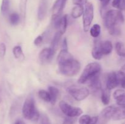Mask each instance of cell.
I'll return each instance as SVG.
<instances>
[{
  "instance_id": "1",
  "label": "cell",
  "mask_w": 125,
  "mask_h": 124,
  "mask_svg": "<svg viewBox=\"0 0 125 124\" xmlns=\"http://www.w3.org/2000/svg\"><path fill=\"white\" fill-rule=\"evenodd\" d=\"M59 70L62 75L73 77L81 70V64L73 58L68 50L62 49L57 57Z\"/></svg>"
},
{
  "instance_id": "2",
  "label": "cell",
  "mask_w": 125,
  "mask_h": 124,
  "mask_svg": "<svg viewBox=\"0 0 125 124\" xmlns=\"http://www.w3.org/2000/svg\"><path fill=\"white\" fill-rule=\"evenodd\" d=\"M104 25L109 30L117 27H120L121 24L124 23L125 17L122 11L119 10H109L103 17Z\"/></svg>"
},
{
  "instance_id": "3",
  "label": "cell",
  "mask_w": 125,
  "mask_h": 124,
  "mask_svg": "<svg viewBox=\"0 0 125 124\" xmlns=\"http://www.w3.org/2000/svg\"><path fill=\"white\" fill-rule=\"evenodd\" d=\"M22 114L27 120L37 121L40 118V114L35 106V102L32 97H28L24 101L22 108Z\"/></svg>"
},
{
  "instance_id": "4",
  "label": "cell",
  "mask_w": 125,
  "mask_h": 124,
  "mask_svg": "<svg viewBox=\"0 0 125 124\" xmlns=\"http://www.w3.org/2000/svg\"><path fill=\"white\" fill-rule=\"evenodd\" d=\"M101 70V65L97 62H93L88 64L84 68L78 82L79 84H84L91 80L94 77L100 74Z\"/></svg>"
},
{
  "instance_id": "5",
  "label": "cell",
  "mask_w": 125,
  "mask_h": 124,
  "mask_svg": "<svg viewBox=\"0 0 125 124\" xmlns=\"http://www.w3.org/2000/svg\"><path fill=\"white\" fill-rule=\"evenodd\" d=\"M94 17V6L91 2H87L85 5L83 13V28L84 32H87L90 29Z\"/></svg>"
},
{
  "instance_id": "6",
  "label": "cell",
  "mask_w": 125,
  "mask_h": 124,
  "mask_svg": "<svg viewBox=\"0 0 125 124\" xmlns=\"http://www.w3.org/2000/svg\"><path fill=\"white\" fill-rule=\"evenodd\" d=\"M59 105L62 113L69 117H76L81 115L83 113L80 108L73 106L65 101H61Z\"/></svg>"
},
{
  "instance_id": "7",
  "label": "cell",
  "mask_w": 125,
  "mask_h": 124,
  "mask_svg": "<svg viewBox=\"0 0 125 124\" xmlns=\"http://www.w3.org/2000/svg\"><path fill=\"white\" fill-rule=\"evenodd\" d=\"M68 93L76 101H81L86 98L90 94L89 89L85 87H70L67 89Z\"/></svg>"
},
{
  "instance_id": "8",
  "label": "cell",
  "mask_w": 125,
  "mask_h": 124,
  "mask_svg": "<svg viewBox=\"0 0 125 124\" xmlns=\"http://www.w3.org/2000/svg\"><path fill=\"white\" fill-rule=\"evenodd\" d=\"M67 0H56L52 7V19H58L62 14Z\"/></svg>"
},
{
  "instance_id": "9",
  "label": "cell",
  "mask_w": 125,
  "mask_h": 124,
  "mask_svg": "<svg viewBox=\"0 0 125 124\" xmlns=\"http://www.w3.org/2000/svg\"><path fill=\"white\" fill-rule=\"evenodd\" d=\"M120 85L119 81L117 77V72H111L109 73L106 77V88L108 89L111 90L115 88L116 87Z\"/></svg>"
},
{
  "instance_id": "10",
  "label": "cell",
  "mask_w": 125,
  "mask_h": 124,
  "mask_svg": "<svg viewBox=\"0 0 125 124\" xmlns=\"http://www.w3.org/2000/svg\"><path fill=\"white\" fill-rule=\"evenodd\" d=\"M54 53L51 51V48H45L41 51L39 55V61L43 64L48 63L52 60Z\"/></svg>"
},
{
  "instance_id": "11",
  "label": "cell",
  "mask_w": 125,
  "mask_h": 124,
  "mask_svg": "<svg viewBox=\"0 0 125 124\" xmlns=\"http://www.w3.org/2000/svg\"><path fill=\"white\" fill-rule=\"evenodd\" d=\"M67 24H68V16L65 15L64 16L57 19V23H56V27L57 31L63 35L67 30Z\"/></svg>"
},
{
  "instance_id": "12",
  "label": "cell",
  "mask_w": 125,
  "mask_h": 124,
  "mask_svg": "<svg viewBox=\"0 0 125 124\" xmlns=\"http://www.w3.org/2000/svg\"><path fill=\"white\" fill-rule=\"evenodd\" d=\"M113 97L119 106L125 107V90L117 89L114 92Z\"/></svg>"
},
{
  "instance_id": "13",
  "label": "cell",
  "mask_w": 125,
  "mask_h": 124,
  "mask_svg": "<svg viewBox=\"0 0 125 124\" xmlns=\"http://www.w3.org/2000/svg\"><path fill=\"white\" fill-rule=\"evenodd\" d=\"M98 44L103 55H109L112 52L113 46L110 41L106 40L101 42H98Z\"/></svg>"
},
{
  "instance_id": "14",
  "label": "cell",
  "mask_w": 125,
  "mask_h": 124,
  "mask_svg": "<svg viewBox=\"0 0 125 124\" xmlns=\"http://www.w3.org/2000/svg\"><path fill=\"white\" fill-rule=\"evenodd\" d=\"M47 11V0H41L38 7L37 16L39 20L44 19Z\"/></svg>"
},
{
  "instance_id": "15",
  "label": "cell",
  "mask_w": 125,
  "mask_h": 124,
  "mask_svg": "<svg viewBox=\"0 0 125 124\" xmlns=\"http://www.w3.org/2000/svg\"><path fill=\"white\" fill-rule=\"evenodd\" d=\"M98 121V117H90L89 115L84 114L79 119V124H96Z\"/></svg>"
},
{
  "instance_id": "16",
  "label": "cell",
  "mask_w": 125,
  "mask_h": 124,
  "mask_svg": "<svg viewBox=\"0 0 125 124\" xmlns=\"http://www.w3.org/2000/svg\"><path fill=\"white\" fill-rule=\"evenodd\" d=\"M115 108L116 107L114 106H109L105 108L101 112V117L103 119H107V120L112 119L115 110Z\"/></svg>"
},
{
  "instance_id": "17",
  "label": "cell",
  "mask_w": 125,
  "mask_h": 124,
  "mask_svg": "<svg viewBox=\"0 0 125 124\" xmlns=\"http://www.w3.org/2000/svg\"><path fill=\"white\" fill-rule=\"evenodd\" d=\"M112 119L114 120H120L125 119V107H116Z\"/></svg>"
},
{
  "instance_id": "18",
  "label": "cell",
  "mask_w": 125,
  "mask_h": 124,
  "mask_svg": "<svg viewBox=\"0 0 125 124\" xmlns=\"http://www.w3.org/2000/svg\"><path fill=\"white\" fill-rule=\"evenodd\" d=\"M62 34H61V33L57 32L55 34L53 38H52V41H51V51H52L54 53H56V52L57 51V48H58L59 44L60 41H61V36H62Z\"/></svg>"
},
{
  "instance_id": "19",
  "label": "cell",
  "mask_w": 125,
  "mask_h": 124,
  "mask_svg": "<svg viewBox=\"0 0 125 124\" xmlns=\"http://www.w3.org/2000/svg\"><path fill=\"white\" fill-rule=\"evenodd\" d=\"M89 87L91 88L92 90L94 91H98L101 88V83L100 81L99 75L94 77V78L89 81Z\"/></svg>"
},
{
  "instance_id": "20",
  "label": "cell",
  "mask_w": 125,
  "mask_h": 124,
  "mask_svg": "<svg viewBox=\"0 0 125 124\" xmlns=\"http://www.w3.org/2000/svg\"><path fill=\"white\" fill-rule=\"evenodd\" d=\"M48 92L51 97V104L55 105L59 94V91L57 88L50 86L48 87Z\"/></svg>"
},
{
  "instance_id": "21",
  "label": "cell",
  "mask_w": 125,
  "mask_h": 124,
  "mask_svg": "<svg viewBox=\"0 0 125 124\" xmlns=\"http://www.w3.org/2000/svg\"><path fill=\"white\" fill-rule=\"evenodd\" d=\"M28 0H20L19 4L20 11L21 19L23 23H25L26 17V7Z\"/></svg>"
},
{
  "instance_id": "22",
  "label": "cell",
  "mask_w": 125,
  "mask_h": 124,
  "mask_svg": "<svg viewBox=\"0 0 125 124\" xmlns=\"http://www.w3.org/2000/svg\"><path fill=\"white\" fill-rule=\"evenodd\" d=\"M119 84L122 88L125 89V64L122 66L120 70L117 72Z\"/></svg>"
},
{
  "instance_id": "23",
  "label": "cell",
  "mask_w": 125,
  "mask_h": 124,
  "mask_svg": "<svg viewBox=\"0 0 125 124\" xmlns=\"http://www.w3.org/2000/svg\"><path fill=\"white\" fill-rule=\"evenodd\" d=\"M12 52H13V54L14 55L15 58L18 60L22 62L24 59V55L23 53L21 46H15L13 48Z\"/></svg>"
},
{
  "instance_id": "24",
  "label": "cell",
  "mask_w": 125,
  "mask_h": 124,
  "mask_svg": "<svg viewBox=\"0 0 125 124\" xmlns=\"http://www.w3.org/2000/svg\"><path fill=\"white\" fill-rule=\"evenodd\" d=\"M92 55L94 57V59L97 60H100L102 58L103 54L102 52H101V49H100V46L98 44V42L95 43V46L93 48L92 51Z\"/></svg>"
},
{
  "instance_id": "25",
  "label": "cell",
  "mask_w": 125,
  "mask_h": 124,
  "mask_svg": "<svg viewBox=\"0 0 125 124\" xmlns=\"http://www.w3.org/2000/svg\"><path fill=\"white\" fill-rule=\"evenodd\" d=\"M111 90L108 89L106 88L102 91L101 93V102H103L104 105H107L110 102V99H111Z\"/></svg>"
},
{
  "instance_id": "26",
  "label": "cell",
  "mask_w": 125,
  "mask_h": 124,
  "mask_svg": "<svg viewBox=\"0 0 125 124\" xmlns=\"http://www.w3.org/2000/svg\"><path fill=\"white\" fill-rule=\"evenodd\" d=\"M84 9L82 6H76L72 9L71 15L73 18H78L81 17L84 13Z\"/></svg>"
},
{
  "instance_id": "27",
  "label": "cell",
  "mask_w": 125,
  "mask_h": 124,
  "mask_svg": "<svg viewBox=\"0 0 125 124\" xmlns=\"http://www.w3.org/2000/svg\"><path fill=\"white\" fill-rule=\"evenodd\" d=\"M20 18L21 17L19 15L18 13H17V12H13V13L10 14L9 19V22L10 24L13 26H16L20 21Z\"/></svg>"
},
{
  "instance_id": "28",
  "label": "cell",
  "mask_w": 125,
  "mask_h": 124,
  "mask_svg": "<svg viewBox=\"0 0 125 124\" xmlns=\"http://www.w3.org/2000/svg\"><path fill=\"white\" fill-rule=\"evenodd\" d=\"M101 33V27L99 24H95L90 29V34L92 37H98Z\"/></svg>"
},
{
  "instance_id": "29",
  "label": "cell",
  "mask_w": 125,
  "mask_h": 124,
  "mask_svg": "<svg viewBox=\"0 0 125 124\" xmlns=\"http://www.w3.org/2000/svg\"><path fill=\"white\" fill-rule=\"evenodd\" d=\"M115 50L120 57L125 58V47L123 43L117 42L115 44Z\"/></svg>"
},
{
  "instance_id": "30",
  "label": "cell",
  "mask_w": 125,
  "mask_h": 124,
  "mask_svg": "<svg viewBox=\"0 0 125 124\" xmlns=\"http://www.w3.org/2000/svg\"><path fill=\"white\" fill-rule=\"evenodd\" d=\"M10 9V0H2L1 5V12L3 15L8 13Z\"/></svg>"
},
{
  "instance_id": "31",
  "label": "cell",
  "mask_w": 125,
  "mask_h": 124,
  "mask_svg": "<svg viewBox=\"0 0 125 124\" xmlns=\"http://www.w3.org/2000/svg\"><path fill=\"white\" fill-rule=\"evenodd\" d=\"M112 5L114 8L117 9L119 10H125V0H113Z\"/></svg>"
},
{
  "instance_id": "32",
  "label": "cell",
  "mask_w": 125,
  "mask_h": 124,
  "mask_svg": "<svg viewBox=\"0 0 125 124\" xmlns=\"http://www.w3.org/2000/svg\"><path fill=\"white\" fill-rule=\"evenodd\" d=\"M38 94H39V97L43 101L46 102H51V97H50V95L48 91L41 89L39 91Z\"/></svg>"
},
{
  "instance_id": "33",
  "label": "cell",
  "mask_w": 125,
  "mask_h": 124,
  "mask_svg": "<svg viewBox=\"0 0 125 124\" xmlns=\"http://www.w3.org/2000/svg\"><path fill=\"white\" fill-rule=\"evenodd\" d=\"M39 121H40V124H51V122L49 117L45 114L40 115Z\"/></svg>"
},
{
  "instance_id": "34",
  "label": "cell",
  "mask_w": 125,
  "mask_h": 124,
  "mask_svg": "<svg viewBox=\"0 0 125 124\" xmlns=\"http://www.w3.org/2000/svg\"><path fill=\"white\" fill-rule=\"evenodd\" d=\"M6 53V46L4 43H0V59H3Z\"/></svg>"
},
{
  "instance_id": "35",
  "label": "cell",
  "mask_w": 125,
  "mask_h": 124,
  "mask_svg": "<svg viewBox=\"0 0 125 124\" xmlns=\"http://www.w3.org/2000/svg\"><path fill=\"white\" fill-rule=\"evenodd\" d=\"M73 4L76 6H85L87 3V0H73L72 1Z\"/></svg>"
},
{
  "instance_id": "36",
  "label": "cell",
  "mask_w": 125,
  "mask_h": 124,
  "mask_svg": "<svg viewBox=\"0 0 125 124\" xmlns=\"http://www.w3.org/2000/svg\"><path fill=\"white\" fill-rule=\"evenodd\" d=\"M43 42V37L41 35H39L38 36H37L36 38L34 40V44L36 46H40V45L42 44Z\"/></svg>"
},
{
  "instance_id": "37",
  "label": "cell",
  "mask_w": 125,
  "mask_h": 124,
  "mask_svg": "<svg viewBox=\"0 0 125 124\" xmlns=\"http://www.w3.org/2000/svg\"><path fill=\"white\" fill-rule=\"evenodd\" d=\"M101 2V7H106L109 4L111 0H100Z\"/></svg>"
},
{
  "instance_id": "38",
  "label": "cell",
  "mask_w": 125,
  "mask_h": 124,
  "mask_svg": "<svg viewBox=\"0 0 125 124\" xmlns=\"http://www.w3.org/2000/svg\"><path fill=\"white\" fill-rule=\"evenodd\" d=\"M62 49H65V50H68L67 49V47H68V46H67V39L65 38L63 40V42H62Z\"/></svg>"
},
{
  "instance_id": "39",
  "label": "cell",
  "mask_w": 125,
  "mask_h": 124,
  "mask_svg": "<svg viewBox=\"0 0 125 124\" xmlns=\"http://www.w3.org/2000/svg\"><path fill=\"white\" fill-rule=\"evenodd\" d=\"M14 124H26L25 122L24 121H23L22 120H17L15 122Z\"/></svg>"
},
{
  "instance_id": "40",
  "label": "cell",
  "mask_w": 125,
  "mask_h": 124,
  "mask_svg": "<svg viewBox=\"0 0 125 124\" xmlns=\"http://www.w3.org/2000/svg\"><path fill=\"white\" fill-rule=\"evenodd\" d=\"M1 101H2V98H1V91H0V103H1Z\"/></svg>"
},
{
  "instance_id": "41",
  "label": "cell",
  "mask_w": 125,
  "mask_h": 124,
  "mask_svg": "<svg viewBox=\"0 0 125 124\" xmlns=\"http://www.w3.org/2000/svg\"></svg>"
}]
</instances>
